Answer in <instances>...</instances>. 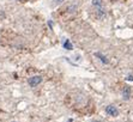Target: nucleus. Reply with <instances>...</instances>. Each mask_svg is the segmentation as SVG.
<instances>
[{
  "instance_id": "obj_1",
  "label": "nucleus",
  "mask_w": 133,
  "mask_h": 122,
  "mask_svg": "<svg viewBox=\"0 0 133 122\" xmlns=\"http://www.w3.org/2000/svg\"><path fill=\"white\" fill-rule=\"evenodd\" d=\"M28 83L31 87H36V86H39V84L42 83V77L41 75H34V77L29 78Z\"/></svg>"
},
{
  "instance_id": "obj_2",
  "label": "nucleus",
  "mask_w": 133,
  "mask_h": 122,
  "mask_svg": "<svg viewBox=\"0 0 133 122\" xmlns=\"http://www.w3.org/2000/svg\"><path fill=\"white\" fill-rule=\"evenodd\" d=\"M105 112L108 115H110V116H114V117L119 115V110H117V108L115 105H108V106H105Z\"/></svg>"
},
{
  "instance_id": "obj_3",
  "label": "nucleus",
  "mask_w": 133,
  "mask_h": 122,
  "mask_svg": "<svg viewBox=\"0 0 133 122\" xmlns=\"http://www.w3.org/2000/svg\"><path fill=\"white\" fill-rule=\"evenodd\" d=\"M122 97H123V99H129L131 98V87L129 86H125L123 89H122Z\"/></svg>"
},
{
  "instance_id": "obj_4",
  "label": "nucleus",
  "mask_w": 133,
  "mask_h": 122,
  "mask_svg": "<svg viewBox=\"0 0 133 122\" xmlns=\"http://www.w3.org/2000/svg\"><path fill=\"white\" fill-rule=\"evenodd\" d=\"M95 55H96V56H97V58H98V59H100V60L103 62V64H109V60H108V59H107L104 55H102L101 53H96Z\"/></svg>"
},
{
  "instance_id": "obj_5",
  "label": "nucleus",
  "mask_w": 133,
  "mask_h": 122,
  "mask_svg": "<svg viewBox=\"0 0 133 122\" xmlns=\"http://www.w3.org/2000/svg\"><path fill=\"white\" fill-rule=\"evenodd\" d=\"M96 16H97L98 18H103V17L105 16V11L100 7V9H97V11H96Z\"/></svg>"
},
{
  "instance_id": "obj_6",
  "label": "nucleus",
  "mask_w": 133,
  "mask_h": 122,
  "mask_svg": "<svg viewBox=\"0 0 133 122\" xmlns=\"http://www.w3.org/2000/svg\"><path fill=\"white\" fill-rule=\"evenodd\" d=\"M64 48L67 49V50H72V49H73V46H72V43H71L68 40H66V41L64 42Z\"/></svg>"
},
{
  "instance_id": "obj_7",
  "label": "nucleus",
  "mask_w": 133,
  "mask_h": 122,
  "mask_svg": "<svg viewBox=\"0 0 133 122\" xmlns=\"http://www.w3.org/2000/svg\"><path fill=\"white\" fill-rule=\"evenodd\" d=\"M92 5L96 6L97 9H100L102 6V0H92Z\"/></svg>"
},
{
  "instance_id": "obj_8",
  "label": "nucleus",
  "mask_w": 133,
  "mask_h": 122,
  "mask_svg": "<svg viewBox=\"0 0 133 122\" xmlns=\"http://www.w3.org/2000/svg\"><path fill=\"white\" fill-rule=\"evenodd\" d=\"M127 80H132V81H133V75H128V77H127Z\"/></svg>"
},
{
  "instance_id": "obj_9",
  "label": "nucleus",
  "mask_w": 133,
  "mask_h": 122,
  "mask_svg": "<svg viewBox=\"0 0 133 122\" xmlns=\"http://www.w3.org/2000/svg\"><path fill=\"white\" fill-rule=\"evenodd\" d=\"M56 3H62V1H65V0H55Z\"/></svg>"
},
{
  "instance_id": "obj_10",
  "label": "nucleus",
  "mask_w": 133,
  "mask_h": 122,
  "mask_svg": "<svg viewBox=\"0 0 133 122\" xmlns=\"http://www.w3.org/2000/svg\"><path fill=\"white\" fill-rule=\"evenodd\" d=\"M91 122H100V121H91Z\"/></svg>"
},
{
  "instance_id": "obj_11",
  "label": "nucleus",
  "mask_w": 133,
  "mask_h": 122,
  "mask_svg": "<svg viewBox=\"0 0 133 122\" xmlns=\"http://www.w3.org/2000/svg\"><path fill=\"white\" fill-rule=\"evenodd\" d=\"M13 122H16V121H13Z\"/></svg>"
}]
</instances>
